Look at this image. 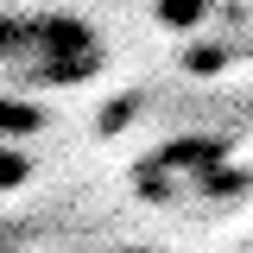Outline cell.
Here are the masks:
<instances>
[{
  "label": "cell",
  "instance_id": "1",
  "mask_svg": "<svg viewBox=\"0 0 253 253\" xmlns=\"http://www.w3.org/2000/svg\"><path fill=\"white\" fill-rule=\"evenodd\" d=\"M108 44L83 13H13V38L0 76H13L19 89H83L101 76Z\"/></svg>",
  "mask_w": 253,
  "mask_h": 253
},
{
  "label": "cell",
  "instance_id": "7",
  "mask_svg": "<svg viewBox=\"0 0 253 253\" xmlns=\"http://www.w3.org/2000/svg\"><path fill=\"white\" fill-rule=\"evenodd\" d=\"M0 253H6V247H0Z\"/></svg>",
  "mask_w": 253,
  "mask_h": 253
},
{
  "label": "cell",
  "instance_id": "6",
  "mask_svg": "<svg viewBox=\"0 0 253 253\" xmlns=\"http://www.w3.org/2000/svg\"><path fill=\"white\" fill-rule=\"evenodd\" d=\"M108 253H152V247H108Z\"/></svg>",
  "mask_w": 253,
  "mask_h": 253
},
{
  "label": "cell",
  "instance_id": "5",
  "mask_svg": "<svg viewBox=\"0 0 253 253\" xmlns=\"http://www.w3.org/2000/svg\"><path fill=\"white\" fill-rule=\"evenodd\" d=\"M6 38H13V13H0V57H6Z\"/></svg>",
  "mask_w": 253,
  "mask_h": 253
},
{
  "label": "cell",
  "instance_id": "3",
  "mask_svg": "<svg viewBox=\"0 0 253 253\" xmlns=\"http://www.w3.org/2000/svg\"><path fill=\"white\" fill-rule=\"evenodd\" d=\"M158 19H165V26H177V32H190V26H203V19H209V0H158Z\"/></svg>",
  "mask_w": 253,
  "mask_h": 253
},
{
  "label": "cell",
  "instance_id": "2",
  "mask_svg": "<svg viewBox=\"0 0 253 253\" xmlns=\"http://www.w3.org/2000/svg\"><path fill=\"white\" fill-rule=\"evenodd\" d=\"M44 126V108H32L26 95H0V146H19Z\"/></svg>",
  "mask_w": 253,
  "mask_h": 253
},
{
  "label": "cell",
  "instance_id": "4",
  "mask_svg": "<svg viewBox=\"0 0 253 253\" xmlns=\"http://www.w3.org/2000/svg\"><path fill=\"white\" fill-rule=\"evenodd\" d=\"M26 177H32V158L19 146H0V190H19Z\"/></svg>",
  "mask_w": 253,
  "mask_h": 253
}]
</instances>
